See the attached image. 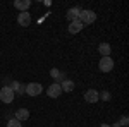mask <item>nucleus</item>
Here are the masks:
<instances>
[{
    "label": "nucleus",
    "mask_w": 129,
    "mask_h": 127,
    "mask_svg": "<svg viewBox=\"0 0 129 127\" xmlns=\"http://www.w3.org/2000/svg\"><path fill=\"white\" fill-rule=\"evenodd\" d=\"M96 21V14L93 12V10H88V9H81L79 12V22L83 26H86V24H93Z\"/></svg>",
    "instance_id": "obj_1"
},
{
    "label": "nucleus",
    "mask_w": 129,
    "mask_h": 127,
    "mask_svg": "<svg viewBox=\"0 0 129 127\" xmlns=\"http://www.w3.org/2000/svg\"><path fill=\"white\" fill-rule=\"evenodd\" d=\"M83 28H84V26L79 22V19L69 22V33H71V34H78V33H81V31H83Z\"/></svg>",
    "instance_id": "obj_13"
},
{
    "label": "nucleus",
    "mask_w": 129,
    "mask_h": 127,
    "mask_svg": "<svg viewBox=\"0 0 129 127\" xmlns=\"http://www.w3.org/2000/svg\"><path fill=\"white\" fill-rule=\"evenodd\" d=\"M60 88L64 93H71V91H74V82L71 79H66L64 82H60Z\"/></svg>",
    "instance_id": "obj_15"
},
{
    "label": "nucleus",
    "mask_w": 129,
    "mask_h": 127,
    "mask_svg": "<svg viewBox=\"0 0 129 127\" xmlns=\"http://www.w3.org/2000/svg\"><path fill=\"white\" fill-rule=\"evenodd\" d=\"M50 76L53 77V81L57 82V84H60V82H64L66 81V72H62V70H59V69H50Z\"/></svg>",
    "instance_id": "obj_9"
},
{
    "label": "nucleus",
    "mask_w": 129,
    "mask_h": 127,
    "mask_svg": "<svg viewBox=\"0 0 129 127\" xmlns=\"http://www.w3.org/2000/svg\"><path fill=\"white\" fill-rule=\"evenodd\" d=\"M47 95H48L50 98H59L60 95H62V88H60V84L52 82V84L48 86V89H47Z\"/></svg>",
    "instance_id": "obj_7"
},
{
    "label": "nucleus",
    "mask_w": 129,
    "mask_h": 127,
    "mask_svg": "<svg viewBox=\"0 0 129 127\" xmlns=\"http://www.w3.org/2000/svg\"><path fill=\"white\" fill-rule=\"evenodd\" d=\"M14 98H16V95H14V91L9 88V86H4V88L0 89V100L4 101V103H12L14 101Z\"/></svg>",
    "instance_id": "obj_3"
},
{
    "label": "nucleus",
    "mask_w": 129,
    "mask_h": 127,
    "mask_svg": "<svg viewBox=\"0 0 129 127\" xmlns=\"http://www.w3.org/2000/svg\"><path fill=\"white\" fill-rule=\"evenodd\" d=\"M14 118H16V120H19V122L28 120V118H29V110H28V108H17V110H16Z\"/></svg>",
    "instance_id": "obj_10"
},
{
    "label": "nucleus",
    "mask_w": 129,
    "mask_h": 127,
    "mask_svg": "<svg viewBox=\"0 0 129 127\" xmlns=\"http://www.w3.org/2000/svg\"><path fill=\"white\" fill-rule=\"evenodd\" d=\"M41 91H43V86L40 82H28L26 84V95L28 96H40Z\"/></svg>",
    "instance_id": "obj_2"
},
{
    "label": "nucleus",
    "mask_w": 129,
    "mask_h": 127,
    "mask_svg": "<svg viewBox=\"0 0 129 127\" xmlns=\"http://www.w3.org/2000/svg\"><path fill=\"white\" fill-rule=\"evenodd\" d=\"M9 88L14 91L16 96H22V95L26 93V86H24L22 82H17V81H12V82L9 84Z\"/></svg>",
    "instance_id": "obj_5"
},
{
    "label": "nucleus",
    "mask_w": 129,
    "mask_h": 127,
    "mask_svg": "<svg viewBox=\"0 0 129 127\" xmlns=\"http://www.w3.org/2000/svg\"><path fill=\"white\" fill-rule=\"evenodd\" d=\"M7 127H22V122L16 120V118H9V122H7Z\"/></svg>",
    "instance_id": "obj_16"
},
{
    "label": "nucleus",
    "mask_w": 129,
    "mask_h": 127,
    "mask_svg": "<svg viewBox=\"0 0 129 127\" xmlns=\"http://www.w3.org/2000/svg\"><path fill=\"white\" fill-rule=\"evenodd\" d=\"M79 12H81L79 7H71V9L67 10V14H66V17H67L69 22H72V21L79 19Z\"/></svg>",
    "instance_id": "obj_12"
},
{
    "label": "nucleus",
    "mask_w": 129,
    "mask_h": 127,
    "mask_svg": "<svg viewBox=\"0 0 129 127\" xmlns=\"http://www.w3.org/2000/svg\"><path fill=\"white\" fill-rule=\"evenodd\" d=\"M17 24L22 28H28L31 24V14L29 12H19L17 14Z\"/></svg>",
    "instance_id": "obj_6"
},
{
    "label": "nucleus",
    "mask_w": 129,
    "mask_h": 127,
    "mask_svg": "<svg viewBox=\"0 0 129 127\" xmlns=\"http://www.w3.org/2000/svg\"><path fill=\"white\" fill-rule=\"evenodd\" d=\"M98 52L102 57H110V52H112V47L109 43H100L98 45Z\"/></svg>",
    "instance_id": "obj_14"
},
{
    "label": "nucleus",
    "mask_w": 129,
    "mask_h": 127,
    "mask_svg": "<svg viewBox=\"0 0 129 127\" xmlns=\"http://www.w3.org/2000/svg\"><path fill=\"white\" fill-rule=\"evenodd\" d=\"M100 127H110V125H109V124H102Z\"/></svg>",
    "instance_id": "obj_20"
},
{
    "label": "nucleus",
    "mask_w": 129,
    "mask_h": 127,
    "mask_svg": "<svg viewBox=\"0 0 129 127\" xmlns=\"http://www.w3.org/2000/svg\"><path fill=\"white\" fill-rule=\"evenodd\" d=\"M14 7L19 10V12H28V9L31 7V2L29 0H16L14 2Z\"/></svg>",
    "instance_id": "obj_11"
},
{
    "label": "nucleus",
    "mask_w": 129,
    "mask_h": 127,
    "mask_svg": "<svg viewBox=\"0 0 129 127\" xmlns=\"http://www.w3.org/2000/svg\"><path fill=\"white\" fill-rule=\"evenodd\" d=\"M98 100H100V93L96 89H88L84 93V101L86 103H96Z\"/></svg>",
    "instance_id": "obj_8"
},
{
    "label": "nucleus",
    "mask_w": 129,
    "mask_h": 127,
    "mask_svg": "<svg viewBox=\"0 0 129 127\" xmlns=\"http://www.w3.org/2000/svg\"><path fill=\"white\" fill-rule=\"evenodd\" d=\"M98 69L102 72H110L114 69V60H112V57H102L100 62H98Z\"/></svg>",
    "instance_id": "obj_4"
},
{
    "label": "nucleus",
    "mask_w": 129,
    "mask_h": 127,
    "mask_svg": "<svg viewBox=\"0 0 129 127\" xmlns=\"http://www.w3.org/2000/svg\"><path fill=\"white\" fill-rule=\"evenodd\" d=\"M110 98H112V96H110L109 91H103V93H100V100H103V101H109Z\"/></svg>",
    "instance_id": "obj_18"
},
{
    "label": "nucleus",
    "mask_w": 129,
    "mask_h": 127,
    "mask_svg": "<svg viewBox=\"0 0 129 127\" xmlns=\"http://www.w3.org/2000/svg\"><path fill=\"white\" fill-rule=\"evenodd\" d=\"M119 124H120V127H127V124H129L127 115H122V117H120V120H119Z\"/></svg>",
    "instance_id": "obj_17"
},
{
    "label": "nucleus",
    "mask_w": 129,
    "mask_h": 127,
    "mask_svg": "<svg viewBox=\"0 0 129 127\" xmlns=\"http://www.w3.org/2000/svg\"><path fill=\"white\" fill-rule=\"evenodd\" d=\"M110 127H120V124H119V122H115L114 125H110Z\"/></svg>",
    "instance_id": "obj_19"
}]
</instances>
